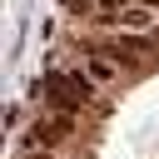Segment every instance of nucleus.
<instances>
[{"mask_svg":"<svg viewBox=\"0 0 159 159\" xmlns=\"http://www.w3.org/2000/svg\"><path fill=\"white\" fill-rule=\"evenodd\" d=\"M124 25H134V30H149V10H124Z\"/></svg>","mask_w":159,"mask_h":159,"instance_id":"4","label":"nucleus"},{"mask_svg":"<svg viewBox=\"0 0 159 159\" xmlns=\"http://www.w3.org/2000/svg\"><path fill=\"white\" fill-rule=\"evenodd\" d=\"M65 84H70V89H75L80 99H89V94H94V84H89V80L80 75V70H70V75H65Z\"/></svg>","mask_w":159,"mask_h":159,"instance_id":"2","label":"nucleus"},{"mask_svg":"<svg viewBox=\"0 0 159 159\" xmlns=\"http://www.w3.org/2000/svg\"><path fill=\"white\" fill-rule=\"evenodd\" d=\"M144 45H149V40H139V35H129V40L119 35V55H144Z\"/></svg>","mask_w":159,"mask_h":159,"instance_id":"3","label":"nucleus"},{"mask_svg":"<svg viewBox=\"0 0 159 159\" xmlns=\"http://www.w3.org/2000/svg\"><path fill=\"white\" fill-rule=\"evenodd\" d=\"M99 10H104V15L114 20V10H124V0H99Z\"/></svg>","mask_w":159,"mask_h":159,"instance_id":"5","label":"nucleus"},{"mask_svg":"<svg viewBox=\"0 0 159 159\" xmlns=\"http://www.w3.org/2000/svg\"><path fill=\"white\" fill-rule=\"evenodd\" d=\"M65 129H70V119H40V124L30 129V149H40V144L50 149V144H55V139H60Z\"/></svg>","mask_w":159,"mask_h":159,"instance_id":"1","label":"nucleus"},{"mask_svg":"<svg viewBox=\"0 0 159 159\" xmlns=\"http://www.w3.org/2000/svg\"><path fill=\"white\" fill-rule=\"evenodd\" d=\"M149 5H159V0H149Z\"/></svg>","mask_w":159,"mask_h":159,"instance_id":"6","label":"nucleus"}]
</instances>
